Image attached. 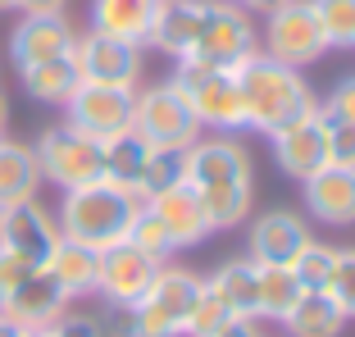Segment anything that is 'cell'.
<instances>
[{
  "label": "cell",
  "mask_w": 355,
  "mask_h": 337,
  "mask_svg": "<svg viewBox=\"0 0 355 337\" xmlns=\"http://www.w3.org/2000/svg\"><path fill=\"white\" fill-rule=\"evenodd\" d=\"M232 74H237V92H241V119H246L251 132L273 137V132H282L287 123H296V119L319 110V96L305 83L301 69L273 60V55H264V51L246 55Z\"/></svg>",
  "instance_id": "6da1fadb"
},
{
  "label": "cell",
  "mask_w": 355,
  "mask_h": 337,
  "mask_svg": "<svg viewBox=\"0 0 355 337\" xmlns=\"http://www.w3.org/2000/svg\"><path fill=\"white\" fill-rule=\"evenodd\" d=\"M137 214H141V196L128 187H114V182H87V187H73L60 196V237L69 242H83L92 251H110V246L128 242Z\"/></svg>",
  "instance_id": "7a4b0ae2"
},
{
  "label": "cell",
  "mask_w": 355,
  "mask_h": 337,
  "mask_svg": "<svg viewBox=\"0 0 355 337\" xmlns=\"http://www.w3.org/2000/svg\"><path fill=\"white\" fill-rule=\"evenodd\" d=\"M205 278L187 264H159L155 283L141 292L137 306H128V337H182L187 333V315L200 296Z\"/></svg>",
  "instance_id": "3957f363"
},
{
  "label": "cell",
  "mask_w": 355,
  "mask_h": 337,
  "mask_svg": "<svg viewBox=\"0 0 355 337\" xmlns=\"http://www.w3.org/2000/svg\"><path fill=\"white\" fill-rule=\"evenodd\" d=\"M168 83L182 92V101L200 119V128H209V132H241L246 128L232 69L209 64V60H173V78Z\"/></svg>",
  "instance_id": "277c9868"
},
{
  "label": "cell",
  "mask_w": 355,
  "mask_h": 337,
  "mask_svg": "<svg viewBox=\"0 0 355 337\" xmlns=\"http://www.w3.org/2000/svg\"><path fill=\"white\" fill-rule=\"evenodd\" d=\"M132 132L150 150L182 155L205 128H200V119L191 114V105L182 101V92L173 83H155L146 92H132Z\"/></svg>",
  "instance_id": "5b68a950"
},
{
  "label": "cell",
  "mask_w": 355,
  "mask_h": 337,
  "mask_svg": "<svg viewBox=\"0 0 355 337\" xmlns=\"http://www.w3.org/2000/svg\"><path fill=\"white\" fill-rule=\"evenodd\" d=\"M32 150H37V164H42V182H55L60 191H73V187H87V182L105 178L101 141L87 137L83 128H73L69 119L46 128Z\"/></svg>",
  "instance_id": "8992f818"
},
{
  "label": "cell",
  "mask_w": 355,
  "mask_h": 337,
  "mask_svg": "<svg viewBox=\"0 0 355 337\" xmlns=\"http://www.w3.org/2000/svg\"><path fill=\"white\" fill-rule=\"evenodd\" d=\"M260 51L282 60V64H292V69H305V64L324 60L333 46L324 37V23H319L314 0H287V5H278L269 14V23H264Z\"/></svg>",
  "instance_id": "52a82bcc"
},
{
  "label": "cell",
  "mask_w": 355,
  "mask_h": 337,
  "mask_svg": "<svg viewBox=\"0 0 355 337\" xmlns=\"http://www.w3.org/2000/svg\"><path fill=\"white\" fill-rule=\"evenodd\" d=\"M182 182L196 191L205 187H228V182H255V164H251V150L237 132H200L182 155Z\"/></svg>",
  "instance_id": "ba28073f"
},
{
  "label": "cell",
  "mask_w": 355,
  "mask_h": 337,
  "mask_svg": "<svg viewBox=\"0 0 355 337\" xmlns=\"http://www.w3.org/2000/svg\"><path fill=\"white\" fill-rule=\"evenodd\" d=\"M255 51H260V32H255L251 14L232 0H205V23H200V37L187 60H209V64H223V69H237Z\"/></svg>",
  "instance_id": "9c48e42d"
},
{
  "label": "cell",
  "mask_w": 355,
  "mask_h": 337,
  "mask_svg": "<svg viewBox=\"0 0 355 337\" xmlns=\"http://www.w3.org/2000/svg\"><path fill=\"white\" fill-rule=\"evenodd\" d=\"M141 51L146 46L119 42V37H105V32L87 28V32H78V42H73V64L83 74V83H105V87L137 92V83H141Z\"/></svg>",
  "instance_id": "30bf717a"
},
{
  "label": "cell",
  "mask_w": 355,
  "mask_h": 337,
  "mask_svg": "<svg viewBox=\"0 0 355 337\" xmlns=\"http://www.w3.org/2000/svg\"><path fill=\"white\" fill-rule=\"evenodd\" d=\"M55 242H60V223H55V214L37 196L14 200V205L0 210V246L10 255H19L23 264L42 269L46 255L55 251Z\"/></svg>",
  "instance_id": "8fae6325"
},
{
  "label": "cell",
  "mask_w": 355,
  "mask_h": 337,
  "mask_svg": "<svg viewBox=\"0 0 355 337\" xmlns=\"http://www.w3.org/2000/svg\"><path fill=\"white\" fill-rule=\"evenodd\" d=\"M69 123L83 128L87 137L110 141L132 128V92L128 87H105V83H83L69 96Z\"/></svg>",
  "instance_id": "7c38bea8"
},
{
  "label": "cell",
  "mask_w": 355,
  "mask_h": 337,
  "mask_svg": "<svg viewBox=\"0 0 355 337\" xmlns=\"http://www.w3.org/2000/svg\"><path fill=\"white\" fill-rule=\"evenodd\" d=\"M159 260H150L146 251H137L132 242H119L110 251H101V274H96V296L105 306H137L141 292L155 283Z\"/></svg>",
  "instance_id": "4fadbf2b"
},
{
  "label": "cell",
  "mask_w": 355,
  "mask_h": 337,
  "mask_svg": "<svg viewBox=\"0 0 355 337\" xmlns=\"http://www.w3.org/2000/svg\"><path fill=\"white\" fill-rule=\"evenodd\" d=\"M305 242H310V219H305L301 210L273 205V210H264V214L251 219L246 255H251L255 264H292Z\"/></svg>",
  "instance_id": "5bb4252c"
},
{
  "label": "cell",
  "mask_w": 355,
  "mask_h": 337,
  "mask_svg": "<svg viewBox=\"0 0 355 337\" xmlns=\"http://www.w3.org/2000/svg\"><path fill=\"white\" fill-rule=\"evenodd\" d=\"M269 141H273L278 168L296 182L314 178L319 168H328V119H324V110H314V114L287 123L282 132H273Z\"/></svg>",
  "instance_id": "9a60e30c"
},
{
  "label": "cell",
  "mask_w": 355,
  "mask_h": 337,
  "mask_svg": "<svg viewBox=\"0 0 355 337\" xmlns=\"http://www.w3.org/2000/svg\"><path fill=\"white\" fill-rule=\"evenodd\" d=\"M69 306H73V301L60 292V283H55L46 269H28V274L19 278V287L5 296L0 315L14 319L23 333H46L60 315H69Z\"/></svg>",
  "instance_id": "2e32d148"
},
{
  "label": "cell",
  "mask_w": 355,
  "mask_h": 337,
  "mask_svg": "<svg viewBox=\"0 0 355 337\" xmlns=\"http://www.w3.org/2000/svg\"><path fill=\"white\" fill-rule=\"evenodd\" d=\"M78 32L64 14H23L19 28L10 32V60L14 69H32V64L73 55Z\"/></svg>",
  "instance_id": "e0dca14e"
},
{
  "label": "cell",
  "mask_w": 355,
  "mask_h": 337,
  "mask_svg": "<svg viewBox=\"0 0 355 337\" xmlns=\"http://www.w3.org/2000/svg\"><path fill=\"white\" fill-rule=\"evenodd\" d=\"M301 200L305 214L324 228H351L355 223V168L328 164L314 178L301 182Z\"/></svg>",
  "instance_id": "ac0fdd59"
},
{
  "label": "cell",
  "mask_w": 355,
  "mask_h": 337,
  "mask_svg": "<svg viewBox=\"0 0 355 337\" xmlns=\"http://www.w3.org/2000/svg\"><path fill=\"white\" fill-rule=\"evenodd\" d=\"M146 210L155 214L159 223H164L168 242L178 246V251H187V246H200L209 237V219H205V205H200V196L187 187V182H173V187H164L159 196H146Z\"/></svg>",
  "instance_id": "d6986e66"
},
{
  "label": "cell",
  "mask_w": 355,
  "mask_h": 337,
  "mask_svg": "<svg viewBox=\"0 0 355 337\" xmlns=\"http://www.w3.org/2000/svg\"><path fill=\"white\" fill-rule=\"evenodd\" d=\"M164 0H92V28L119 42L146 46Z\"/></svg>",
  "instance_id": "ffe728a7"
},
{
  "label": "cell",
  "mask_w": 355,
  "mask_h": 337,
  "mask_svg": "<svg viewBox=\"0 0 355 337\" xmlns=\"http://www.w3.org/2000/svg\"><path fill=\"white\" fill-rule=\"evenodd\" d=\"M42 269L55 278V283H60V292L69 296V301H83V296H96L101 251H92V246H83V242H69V237H60V242H55V251L46 255Z\"/></svg>",
  "instance_id": "44dd1931"
},
{
  "label": "cell",
  "mask_w": 355,
  "mask_h": 337,
  "mask_svg": "<svg viewBox=\"0 0 355 337\" xmlns=\"http://www.w3.org/2000/svg\"><path fill=\"white\" fill-rule=\"evenodd\" d=\"M200 23H205V0H164V10L155 19L150 32V51H164L168 60H187L191 46L200 37Z\"/></svg>",
  "instance_id": "7402d4cb"
},
{
  "label": "cell",
  "mask_w": 355,
  "mask_h": 337,
  "mask_svg": "<svg viewBox=\"0 0 355 337\" xmlns=\"http://www.w3.org/2000/svg\"><path fill=\"white\" fill-rule=\"evenodd\" d=\"M205 283L223 296V306H228L237 319H255V324H260V264H255L251 255L223 260Z\"/></svg>",
  "instance_id": "603a6c76"
},
{
  "label": "cell",
  "mask_w": 355,
  "mask_h": 337,
  "mask_svg": "<svg viewBox=\"0 0 355 337\" xmlns=\"http://www.w3.org/2000/svg\"><path fill=\"white\" fill-rule=\"evenodd\" d=\"M37 187H42L37 150H32L28 141H5V137H0V205L32 200Z\"/></svg>",
  "instance_id": "cb8c5ba5"
},
{
  "label": "cell",
  "mask_w": 355,
  "mask_h": 337,
  "mask_svg": "<svg viewBox=\"0 0 355 337\" xmlns=\"http://www.w3.org/2000/svg\"><path fill=\"white\" fill-rule=\"evenodd\" d=\"M23 78V92L42 105H69V96L83 87V74H78L73 55H60V60H46V64H32V69H19Z\"/></svg>",
  "instance_id": "d4e9b609"
},
{
  "label": "cell",
  "mask_w": 355,
  "mask_h": 337,
  "mask_svg": "<svg viewBox=\"0 0 355 337\" xmlns=\"http://www.w3.org/2000/svg\"><path fill=\"white\" fill-rule=\"evenodd\" d=\"M346 324H351V319L337 310V301L328 292H305L301 301L287 310V319H282L287 337H342Z\"/></svg>",
  "instance_id": "484cf974"
},
{
  "label": "cell",
  "mask_w": 355,
  "mask_h": 337,
  "mask_svg": "<svg viewBox=\"0 0 355 337\" xmlns=\"http://www.w3.org/2000/svg\"><path fill=\"white\" fill-rule=\"evenodd\" d=\"M101 155H105V182L137 191V187H141V173H146V164H150L155 150L137 137L132 128H128V132H119V137L101 141Z\"/></svg>",
  "instance_id": "4316f807"
},
{
  "label": "cell",
  "mask_w": 355,
  "mask_h": 337,
  "mask_svg": "<svg viewBox=\"0 0 355 337\" xmlns=\"http://www.w3.org/2000/svg\"><path fill=\"white\" fill-rule=\"evenodd\" d=\"M196 191V187H191ZM200 205H205V219L214 232H228L237 223L251 219V205H255V182H228V187H205L196 191Z\"/></svg>",
  "instance_id": "83f0119b"
},
{
  "label": "cell",
  "mask_w": 355,
  "mask_h": 337,
  "mask_svg": "<svg viewBox=\"0 0 355 337\" xmlns=\"http://www.w3.org/2000/svg\"><path fill=\"white\" fill-rule=\"evenodd\" d=\"M301 296H305V287L287 264H260V319L282 324L287 310H292Z\"/></svg>",
  "instance_id": "f1b7e54d"
},
{
  "label": "cell",
  "mask_w": 355,
  "mask_h": 337,
  "mask_svg": "<svg viewBox=\"0 0 355 337\" xmlns=\"http://www.w3.org/2000/svg\"><path fill=\"white\" fill-rule=\"evenodd\" d=\"M232 319L237 315L223 306V296L209 283H200V296H196V306H191V315H187V333L182 337H214V333H223Z\"/></svg>",
  "instance_id": "f546056e"
},
{
  "label": "cell",
  "mask_w": 355,
  "mask_h": 337,
  "mask_svg": "<svg viewBox=\"0 0 355 337\" xmlns=\"http://www.w3.org/2000/svg\"><path fill=\"white\" fill-rule=\"evenodd\" d=\"M333 260H337V246L314 242V237H310V242L301 246V255H296L287 269L301 278L305 292H324V287H328V274H333Z\"/></svg>",
  "instance_id": "4dcf8cb0"
},
{
  "label": "cell",
  "mask_w": 355,
  "mask_h": 337,
  "mask_svg": "<svg viewBox=\"0 0 355 337\" xmlns=\"http://www.w3.org/2000/svg\"><path fill=\"white\" fill-rule=\"evenodd\" d=\"M128 242L137 246V251H146L150 260H159V264H168L178 255V246L168 242V232H164V223L155 219V214L146 210V200H141V214H137V223H132V232H128Z\"/></svg>",
  "instance_id": "1f68e13d"
},
{
  "label": "cell",
  "mask_w": 355,
  "mask_h": 337,
  "mask_svg": "<svg viewBox=\"0 0 355 337\" xmlns=\"http://www.w3.org/2000/svg\"><path fill=\"white\" fill-rule=\"evenodd\" d=\"M328 296L337 301L346 319H355V246H337V260H333V274H328Z\"/></svg>",
  "instance_id": "d6a6232c"
},
{
  "label": "cell",
  "mask_w": 355,
  "mask_h": 337,
  "mask_svg": "<svg viewBox=\"0 0 355 337\" xmlns=\"http://www.w3.org/2000/svg\"><path fill=\"white\" fill-rule=\"evenodd\" d=\"M328 46H355V0H314Z\"/></svg>",
  "instance_id": "836d02e7"
},
{
  "label": "cell",
  "mask_w": 355,
  "mask_h": 337,
  "mask_svg": "<svg viewBox=\"0 0 355 337\" xmlns=\"http://www.w3.org/2000/svg\"><path fill=\"white\" fill-rule=\"evenodd\" d=\"M173 182H182V164H178V155H164V150H155L146 164V173H141V187H137V196H159L164 187H173Z\"/></svg>",
  "instance_id": "e575fe53"
},
{
  "label": "cell",
  "mask_w": 355,
  "mask_h": 337,
  "mask_svg": "<svg viewBox=\"0 0 355 337\" xmlns=\"http://www.w3.org/2000/svg\"><path fill=\"white\" fill-rule=\"evenodd\" d=\"M319 110H324L328 119H337V123H355V74H346L342 83L319 101Z\"/></svg>",
  "instance_id": "d590c367"
},
{
  "label": "cell",
  "mask_w": 355,
  "mask_h": 337,
  "mask_svg": "<svg viewBox=\"0 0 355 337\" xmlns=\"http://www.w3.org/2000/svg\"><path fill=\"white\" fill-rule=\"evenodd\" d=\"M328 164L355 168V123H337V119H328Z\"/></svg>",
  "instance_id": "8d00e7d4"
},
{
  "label": "cell",
  "mask_w": 355,
  "mask_h": 337,
  "mask_svg": "<svg viewBox=\"0 0 355 337\" xmlns=\"http://www.w3.org/2000/svg\"><path fill=\"white\" fill-rule=\"evenodd\" d=\"M51 337H105V333H101V324H96V315H73V310H69V315H60L51 324Z\"/></svg>",
  "instance_id": "74e56055"
},
{
  "label": "cell",
  "mask_w": 355,
  "mask_h": 337,
  "mask_svg": "<svg viewBox=\"0 0 355 337\" xmlns=\"http://www.w3.org/2000/svg\"><path fill=\"white\" fill-rule=\"evenodd\" d=\"M28 269H32V264H23L19 255H10L5 246H0V306H5V296L19 287V278L28 274Z\"/></svg>",
  "instance_id": "f35d334b"
},
{
  "label": "cell",
  "mask_w": 355,
  "mask_h": 337,
  "mask_svg": "<svg viewBox=\"0 0 355 337\" xmlns=\"http://www.w3.org/2000/svg\"><path fill=\"white\" fill-rule=\"evenodd\" d=\"M64 5L69 0H19L23 14H64Z\"/></svg>",
  "instance_id": "ab89813d"
},
{
  "label": "cell",
  "mask_w": 355,
  "mask_h": 337,
  "mask_svg": "<svg viewBox=\"0 0 355 337\" xmlns=\"http://www.w3.org/2000/svg\"><path fill=\"white\" fill-rule=\"evenodd\" d=\"M214 337H264V333H260L255 319H232V324L223 328V333H214Z\"/></svg>",
  "instance_id": "60d3db41"
},
{
  "label": "cell",
  "mask_w": 355,
  "mask_h": 337,
  "mask_svg": "<svg viewBox=\"0 0 355 337\" xmlns=\"http://www.w3.org/2000/svg\"><path fill=\"white\" fill-rule=\"evenodd\" d=\"M232 5H241L246 14H273L278 5H287V0H232Z\"/></svg>",
  "instance_id": "b9f144b4"
},
{
  "label": "cell",
  "mask_w": 355,
  "mask_h": 337,
  "mask_svg": "<svg viewBox=\"0 0 355 337\" xmlns=\"http://www.w3.org/2000/svg\"><path fill=\"white\" fill-rule=\"evenodd\" d=\"M0 337H23V328L14 324V319H5V315H0Z\"/></svg>",
  "instance_id": "7bdbcfd3"
},
{
  "label": "cell",
  "mask_w": 355,
  "mask_h": 337,
  "mask_svg": "<svg viewBox=\"0 0 355 337\" xmlns=\"http://www.w3.org/2000/svg\"><path fill=\"white\" fill-rule=\"evenodd\" d=\"M5 119H10V101L0 96V132H5Z\"/></svg>",
  "instance_id": "ee69618b"
},
{
  "label": "cell",
  "mask_w": 355,
  "mask_h": 337,
  "mask_svg": "<svg viewBox=\"0 0 355 337\" xmlns=\"http://www.w3.org/2000/svg\"><path fill=\"white\" fill-rule=\"evenodd\" d=\"M10 10H19V0H0V14H10Z\"/></svg>",
  "instance_id": "f6af8a7d"
},
{
  "label": "cell",
  "mask_w": 355,
  "mask_h": 337,
  "mask_svg": "<svg viewBox=\"0 0 355 337\" xmlns=\"http://www.w3.org/2000/svg\"><path fill=\"white\" fill-rule=\"evenodd\" d=\"M23 337H51V328H46V333H23Z\"/></svg>",
  "instance_id": "bcb514c9"
},
{
  "label": "cell",
  "mask_w": 355,
  "mask_h": 337,
  "mask_svg": "<svg viewBox=\"0 0 355 337\" xmlns=\"http://www.w3.org/2000/svg\"><path fill=\"white\" fill-rule=\"evenodd\" d=\"M0 210H5V205H0Z\"/></svg>",
  "instance_id": "7dc6e473"
}]
</instances>
